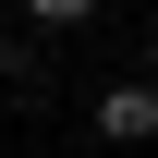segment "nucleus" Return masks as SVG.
Returning <instances> with one entry per match:
<instances>
[{"label":"nucleus","mask_w":158,"mask_h":158,"mask_svg":"<svg viewBox=\"0 0 158 158\" xmlns=\"http://www.w3.org/2000/svg\"><path fill=\"white\" fill-rule=\"evenodd\" d=\"M98 134H110V146H158V85H146V73L98 85Z\"/></svg>","instance_id":"nucleus-1"},{"label":"nucleus","mask_w":158,"mask_h":158,"mask_svg":"<svg viewBox=\"0 0 158 158\" xmlns=\"http://www.w3.org/2000/svg\"><path fill=\"white\" fill-rule=\"evenodd\" d=\"M0 98H49V73H37V49H24V37H0Z\"/></svg>","instance_id":"nucleus-2"},{"label":"nucleus","mask_w":158,"mask_h":158,"mask_svg":"<svg viewBox=\"0 0 158 158\" xmlns=\"http://www.w3.org/2000/svg\"><path fill=\"white\" fill-rule=\"evenodd\" d=\"M24 24H98V0H24Z\"/></svg>","instance_id":"nucleus-3"},{"label":"nucleus","mask_w":158,"mask_h":158,"mask_svg":"<svg viewBox=\"0 0 158 158\" xmlns=\"http://www.w3.org/2000/svg\"><path fill=\"white\" fill-rule=\"evenodd\" d=\"M146 85H158V37H146Z\"/></svg>","instance_id":"nucleus-4"}]
</instances>
